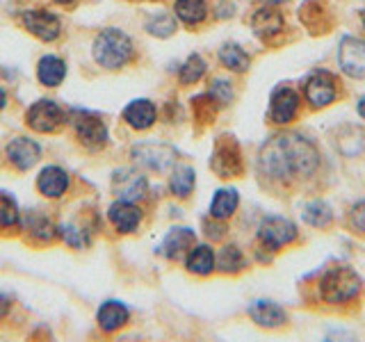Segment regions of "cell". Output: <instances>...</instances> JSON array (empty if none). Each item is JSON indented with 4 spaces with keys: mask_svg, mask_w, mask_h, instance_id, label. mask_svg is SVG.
I'll list each match as a JSON object with an SVG mask.
<instances>
[{
    "mask_svg": "<svg viewBox=\"0 0 365 342\" xmlns=\"http://www.w3.org/2000/svg\"><path fill=\"white\" fill-rule=\"evenodd\" d=\"M146 187H148L146 178L135 169L125 167V169L114 171V176H112V192L119 201H133V203L140 201L144 199Z\"/></svg>",
    "mask_w": 365,
    "mask_h": 342,
    "instance_id": "obj_8",
    "label": "cell"
},
{
    "mask_svg": "<svg viewBox=\"0 0 365 342\" xmlns=\"http://www.w3.org/2000/svg\"><path fill=\"white\" fill-rule=\"evenodd\" d=\"M251 26H254L258 37H272V34L283 30V16H281V11L265 7L256 11L254 19H251Z\"/></svg>",
    "mask_w": 365,
    "mask_h": 342,
    "instance_id": "obj_22",
    "label": "cell"
},
{
    "mask_svg": "<svg viewBox=\"0 0 365 342\" xmlns=\"http://www.w3.org/2000/svg\"><path fill=\"white\" fill-rule=\"evenodd\" d=\"M37 190L48 199H60L68 190V174L57 165L43 167L37 176Z\"/></svg>",
    "mask_w": 365,
    "mask_h": 342,
    "instance_id": "obj_16",
    "label": "cell"
},
{
    "mask_svg": "<svg viewBox=\"0 0 365 342\" xmlns=\"http://www.w3.org/2000/svg\"><path fill=\"white\" fill-rule=\"evenodd\" d=\"M71 123L78 135V140L89 148H101L108 142V125L96 117L94 112L87 110H73L71 112Z\"/></svg>",
    "mask_w": 365,
    "mask_h": 342,
    "instance_id": "obj_4",
    "label": "cell"
},
{
    "mask_svg": "<svg viewBox=\"0 0 365 342\" xmlns=\"http://www.w3.org/2000/svg\"><path fill=\"white\" fill-rule=\"evenodd\" d=\"M7 105V94H5V89L0 87V110H3Z\"/></svg>",
    "mask_w": 365,
    "mask_h": 342,
    "instance_id": "obj_38",
    "label": "cell"
},
{
    "mask_svg": "<svg viewBox=\"0 0 365 342\" xmlns=\"http://www.w3.org/2000/svg\"><path fill=\"white\" fill-rule=\"evenodd\" d=\"M194 244V231L190 228H171L163 242V254L171 260L180 258Z\"/></svg>",
    "mask_w": 365,
    "mask_h": 342,
    "instance_id": "obj_20",
    "label": "cell"
},
{
    "mask_svg": "<svg viewBox=\"0 0 365 342\" xmlns=\"http://www.w3.org/2000/svg\"><path fill=\"white\" fill-rule=\"evenodd\" d=\"M212 167H215V171H220L222 176H233V174H237V171L242 169V165H240L237 146L233 142L217 146V153L212 157Z\"/></svg>",
    "mask_w": 365,
    "mask_h": 342,
    "instance_id": "obj_21",
    "label": "cell"
},
{
    "mask_svg": "<svg viewBox=\"0 0 365 342\" xmlns=\"http://www.w3.org/2000/svg\"><path fill=\"white\" fill-rule=\"evenodd\" d=\"M66 76V62L57 55H43L37 62V78L43 87H57Z\"/></svg>",
    "mask_w": 365,
    "mask_h": 342,
    "instance_id": "obj_18",
    "label": "cell"
},
{
    "mask_svg": "<svg viewBox=\"0 0 365 342\" xmlns=\"http://www.w3.org/2000/svg\"><path fill=\"white\" fill-rule=\"evenodd\" d=\"M349 219H351V226L356 228V231H365V201L354 205Z\"/></svg>",
    "mask_w": 365,
    "mask_h": 342,
    "instance_id": "obj_36",
    "label": "cell"
},
{
    "mask_svg": "<svg viewBox=\"0 0 365 342\" xmlns=\"http://www.w3.org/2000/svg\"><path fill=\"white\" fill-rule=\"evenodd\" d=\"M299 108V96L290 87H277L269 100V117L274 123H288L294 119Z\"/></svg>",
    "mask_w": 365,
    "mask_h": 342,
    "instance_id": "obj_13",
    "label": "cell"
},
{
    "mask_svg": "<svg viewBox=\"0 0 365 342\" xmlns=\"http://www.w3.org/2000/svg\"><path fill=\"white\" fill-rule=\"evenodd\" d=\"M128 317H130V311L125 308V304H121L117 299L103 301L96 311V322H98L101 331H106V333H114V331L125 326Z\"/></svg>",
    "mask_w": 365,
    "mask_h": 342,
    "instance_id": "obj_15",
    "label": "cell"
},
{
    "mask_svg": "<svg viewBox=\"0 0 365 342\" xmlns=\"http://www.w3.org/2000/svg\"><path fill=\"white\" fill-rule=\"evenodd\" d=\"M133 39L119 28L103 30L94 39L91 55L103 68H121L133 60Z\"/></svg>",
    "mask_w": 365,
    "mask_h": 342,
    "instance_id": "obj_2",
    "label": "cell"
},
{
    "mask_svg": "<svg viewBox=\"0 0 365 342\" xmlns=\"http://www.w3.org/2000/svg\"><path fill=\"white\" fill-rule=\"evenodd\" d=\"M319 155L315 146L302 135H279L260 148V171L277 180H297L311 176L317 169Z\"/></svg>",
    "mask_w": 365,
    "mask_h": 342,
    "instance_id": "obj_1",
    "label": "cell"
},
{
    "mask_svg": "<svg viewBox=\"0 0 365 342\" xmlns=\"http://www.w3.org/2000/svg\"><path fill=\"white\" fill-rule=\"evenodd\" d=\"M359 114H361V117L365 119V96H363V98L359 100Z\"/></svg>",
    "mask_w": 365,
    "mask_h": 342,
    "instance_id": "obj_39",
    "label": "cell"
},
{
    "mask_svg": "<svg viewBox=\"0 0 365 342\" xmlns=\"http://www.w3.org/2000/svg\"><path fill=\"white\" fill-rule=\"evenodd\" d=\"M28 231L34 235V237H39L41 242H48L51 237L57 235V226H53L48 222V217H43V214H32L30 217V222H28Z\"/></svg>",
    "mask_w": 365,
    "mask_h": 342,
    "instance_id": "obj_33",
    "label": "cell"
},
{
    "mask_svg": "<svg viewBox=\"0 0 365 342\" xmlns=\"http://www.w3.org/2000/svg\"><path fill=\"white\" fill-rule=\"evenodd\" d=\"M176 30V21L169 11H158V14L148 16L146 21V32L155 34V37H169Z\"/></svg>",
    "mask_w": 365,
    "mask_h": 342,
    "instance_id": "obj_28",
    "label": "cell"
},
{
    "mask_svg": "<svg viewBox=\"0 0 365 342\" xmlns=\"http://www.w3.org/2000/svg\"><path fill=\"white\" fill-rule=\"evenodd\" d=\"M361 19H363V23H365V9L361 11Z\"/></svg>",
    "mask_w": 365,
    "mask_h": 342,
    "instance_id": "obj_42",
    "label": "cell"
},
{
    "mask_svg": "<svg viewBox=\"0 0 365 342\" xmlns=\"http://www.w3.org/2000/svg\"><path fill=\"white\" fill-rule=\"evenodd\" d=\"M245 267V258H242V251L237 247H224L222 254H220V269L224 271H237Z\"/></svg>",
    "mask_w": 365,
    "mask_h": 342,
    "instance_id": "obj_34",
    "label": "cell"
},
{
    "mask_svg": "<svg viewBox=\"0 0 365 342\" xmlns=\"http://www.w3.org/2000/svg\"><path fill=\"white\" fill-rule=\"evenodd\" d=\"M26 121H28L30 128L37 130V133H53L64 123V112L55 100L41 98L28 110Z\"/></svg>",
    "mask_w": 365,
    "mask_h": 342,
    "instance_id": "obj_5",
    "label": "cell"
},
{
    "mask_svg": "<svg viewBox=\"0 0 365 342\" xmlns=\"http://www.w3.org/2000/svg\"><path fill=\"white\" fill-rule=\"evenodd\" d=\"M208 96H210L215 103H220V105H226V103H231V98H233V89H231V83H228V80L217 78L215 83L210 85Z\"/></svg>",
    "mask_w": 365,
    "mask_h": 342,
    "instance_id": "obj_35",
    "label": "cell"
},
{
    "mask_svg": "<svg viewBox=\"0 0 365 342\" xmlns=\"http://www.w3.org/2000/svg\"><path fill=\"white\" fill-rule=\"evenodd\" d=\"M220 60L226 68H231V71H237V73H242L249 68V55L240 48L237 43H224L220 51Z\"/></svg>",
    "mask_w": 365,
    "mask_h": 342,
    "instance_id": "obj_26",
    "label": "cell"
},
{
    "mask_svg": "<svg viewBox=\"0 0 365 342\" xmlns=\"http://www.w3.org/2000/svg\"><path fill=\"white\" fill-rule=\"evenodd\" d=\"M21 224V210L9 194L0 192V228H14Z\"/></svg>",
    "mask_w": 365,
    "mask_h": 342,
    "instance_id": "obj_29",
    "label": "cell"
},
{
    "mask_svg": "<svg viewBox=\"0 0 365 342\" xmlns=\"http://www.w3.org/2000/svg\"><path fill=\"white\" fill-rule=\"evenodd\" d=\"M205 73V62L201 60V55H190L185 64L180 66V83L182 85H192V83H197V80H201V76Z\"/></svg>",
    "mask_w": 365,
    "mask_h": 342,
    "instance_id": "obj_32",
    "label": "cell"
},
{
    "mask_svg": "<svg viewBox=\"0 0 365 342\" xmlns=\"http://www.w3.org/2000/svg\"><path fill=\"white\" fill-rule=\"evenodd\" d=\"M267 5H281V3H285V0H265Z\"/></svg>",
    "mask_w": 365,
    "mask_h": 342,
    "instance_id": "obj_40",
    "label": "cell"
},
{
    "mask_svg": "<svg viewBox=\"0 0 365 342\" xmlns=\"http://www.w3.org/2000/svg\"><path fill=\"white\" fill-rule=\"evenodd\" d=\"M185 265H187V269L192 274H199V276H208V274L215 269V254H212V249L205 247V244H199V247L190 249Z\"/></svg>",
    "mask_w": 365,
    "mask_h": 342,
    "instance_id": "obj_23",
    "label": "cell"
},
{
    "mask_svg": "<svg viewBox=\"0 0 365 342\" xmlns=\"http://www.w3.org/2000/svg\"><path fill=\"white\" fill-rule=\"evenodd\" d=\"M331 217H334V214H331V208L322 201H313V203H308L304 208V219L311 226H317V228L329 226Z\"/></svg>",
    "mask_w": 365,
    "mask_h": 342,
    "instance_id": "obj_31",
    "label": "cell"
},
{
    "mask_svg": "<svg viewBox=\"0 0 365 342\" xmlns=\"http://www.w3.org/2000/svg\"><path fill=\"white\" fill-rule=\"evenodd\" d=\"M359 290H361V279L351 267H334L319 281V294L329 304L349 301L359 294Z\"/></svg>",
    "mask_w": 365,
    "mask_h": 342,
    "instance_id": "obj_3",
    "label": "cell"
},
{
    "mask_svg": "<svg viewBox=\"0 0 365 342\" xmlns=\"http://www.w3.org/2000/svg\"><path fill=\"white\" fill-rule=\"evenodd\" d=\"M55 3H60V5H68V3H73V0H55Z\"/></svg>",
    "mask_w": 365,
    "mask_h": 342,
    "instance_id": "obj_41",
    "label": "cell"
},
{
    "mask_svg": "<svg viewBox=\"0 0 365 342\" xmlns=\"http://www.w3.org/2000/svg\"><path fill=\"white\" fill-rule=\"evenodd\" d=\"M169 187L180 199L190 197V192L194 190V169L192 167H185V165L176 167L174 174H171V178H169Z\"/></svg>",
    "mask_w": 365,
    "mask_h": 342,
    "instance_id": "obj_27",
    "label": "cell"
},
{
    "mask_svg": "<svg viewBox=\"0 0 365 342\" xmlns=\"http://www.w3.org/2000/svg\"><path fill=\"white\" fill-rule=\"evenodd\" d=\"M23 26L41 41H55L62 32V21L51 9H28L23 11Z\"/></svg>",
    "mask_w": 365,
    "mask_h": 342,
    "instance_id": "obj_7",
    "label": "cell"
},
{
    "mask_svg": "<svg viewBox=\"0 0 365 342\" xmlns=\"http://www.w3.org/2000/svg\"><path fill=\"white\" fill-rule=\"evenodd\" d=\"M108 217H110L112 226L117 228L119 233L125 235V233L137 231V226H140V222H142V210L137 208L133 201H117V203L110 205Z\"/></svg>",
    "mask_w": 365,
    "mask_h": 342,
    "instance_id": "obj_14",
    "label": "cell"
},
{
    "mask_svg": "<svg viewBox=\"0 0 365 342\" xmlns=\"http://www.w3.org/2000/svg\"><path fill=\"white\" fill-rule=\"evenodd\" d=\"M336 98V80L327 71H317L306 80V100L313 108H324Z\"/></svg>",
    "mask_w": 365,
    "mask_h": 342,
    "instance_id": "obj_11",
    "label": "cell"
},
{
    "mask_svg": "<svg viewBox=\"0 0 365 342\" xmlns=\"http://www.w3.org/2000/svg\"><path fill=\"white\" fill-rule=\"evenodd\" d=\"M123 119H125V123L130 125V128L146 130V128H151L153 121H155V105L151 100H146V98L130 100L128 105H125V110H123Z\"/></svg>",
    "mask_w": 365,
    "mask_h": 342,
    "instance_id": "obj_17",
    "label": "cell"
},
{
    "mask_svg": "<svg viewBox=\"0 0 365 342\" xmlns=\"http://www.w3.org/2000/svg\"><path fill=\"white\" fill-rule=\"evenodd\" d=\"M5 155L11 167H16L19 171H28L30 167L39 162L41 146L39 142L30 140V137H14V140L5 146Z\"/></svg>",
    "mask_w": 365,
    "mask_h": 342,
    "instance_id": "obj_10",
    "label": "cell"
},
{
    "mask_svg": "<svg viewBox=\"0 0 365 342\" xmlns=\"http://www.w3.org/2000/svg\"><path fill=\"white\" fill-rule=\"evenodd\" d=\"M258 237L262 247H267L269 251H277L288 242H292L297 237V228L290 219H285V217H267V219L260 222Z\"/></svg>",
    "mask_w": 365,
    "mask_h": 342,
    "instance_id": "obj_6",
    "label": "cell"
},
{
    "mask_svg": "<svg viewBox=\"0 0 365 342\" xmlns=\"http://www.w3.org/2000/svg\"><path fill=\"white\" fill-rule=\"evenodd\" d=\"M133 155L140 165L155 169V171H165L171 162H174L176 151L171 146L165 144H140L133 148Z\"/></svg>",
    "mask_w": 365,
    "mask_h": 342,
    "instance_id": "obj_12",
    "label": "cell"
},
{
    "mask_svg": "<svg viewBox=\"0 0 365 342\" xmlns=\"http://www.w3.org/2000/svg\"><path fill=\"white\" fill-rule=\"evenodd\" d=\"M237 192L235 190H217L212 203H210V214L215 219H226L231 217L237 208Z\"/></svg>",
    "mask_w": 365,
    "mask_h": 342,
    "instance_id": "obj_25",
    "label": "cell"
},
{
    "mask_svg": "<svg viewBox=\"0 0 365 342\" xmlns=\"http://www.w3.org/2000/svg\"><path fill=\"white\" fill-rule=\"evenodd\" d=\"M340 68L351 78H365V39L342 37L338 48Z\"/></svg>",
    "mask_w": 365,
    "mask_h": 342,
    "instance_id": "obj_9",
    "label": "cell"
},
{
    "mask_svg": "<svg viewBox=\"0 0 365 342\" xmlns=\"http://www.w3.org/2000/svg\"><path fill=\"white\" fill-rule=\"evenodd\" d=\"M249 315L254 317V322L267 328H277L285 322V311L274 301H254L249 306Z\"/></svg>",
    "mask_w": 365,
    "mask_h": 342,
    "instance_id": "obj_19",
    "label": "cell"
},
{
    "mask_svg": "<svg viewBox=\"0 0 365 342\" xmlns=\"http://www.w3.org/2000/svg\"><path fill=\"white\" fill-rule=\"evenodd\" d=\"M7 311H9V296L0 294V317H5Z\"/></svg>",
    "mask_w": 365,
    "mask_h": 342,
    "instance_id": "obj_37",
    "label": "cell"
},
{
    "mask_svg": "<svg viewBox=\"0 0 365 342\" xmlns=\"http://www.w3.org/2000/svg\"><path fill=\"white\" fill-rule=\"evenodd\" d=\"M57 235H60L68 247L73 249H85L89 247V233L85 228H78L76 224H64V226H57Z\"/></svg>",
    "mask_w": 365,
    "mask_h": 342,
    "instance_id": "obj_30",
    "label": "cell"
},
{
    "mask_svg": "<svg viewBox=\"0 0 365 342\" xmlns=\"http://www.w3.org/2000/svg\"><path fill=\"white\" fill-rule=\"evenodd\" d=\"M174 11L182 23H187V26H197V23H201L208 16V7H205L203 0H176Z\"/></svg>",
    "mask_w": 365,
    "mask_h": 342,
    "instance_id": "obj_24",
    "label": "cell"
}]
</instances>
